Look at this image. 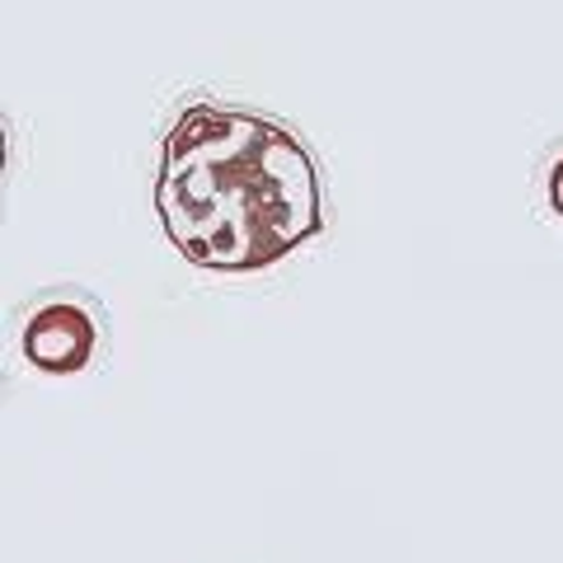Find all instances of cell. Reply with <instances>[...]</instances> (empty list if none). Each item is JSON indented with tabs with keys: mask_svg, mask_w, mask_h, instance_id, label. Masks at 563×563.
Listing matches in <instances>:
<instances>
[{
	"mask_svg": "<svg viewBox=\"0 0 563 563\" xmlns=\"http://www.w3.org/2000/svg\"><path fill=\"white\" fill-rule=\"evenodd\" d=\"M550 202H554V211L563 217V155L550 165Z\"/></svg>",
	"mask_w": 563,
	"mask_h": 563,
	"instance_id": "3957f363",
	"label": "cell"
},
{
	"mask_svg": "<svg viewBox=\"0 0 563 563\" xmlns=\"http://www.w3.org/2000/svg\"><path fill=\"white\" fill-rule=\"evenodd\" d=\"M155 207L169 244L198 268L254 273L324 231L320 165L282 122L188 109L161 151Z\"/></svg>",
	"mask_w": 563,
	"mask_h": 563,
	"instance_id": "6da1fadb",
	"label": "cell"
},
{
	"mask_svg": "<svg viewBox=\"0 0 563 563\" xmlns=\"http://www.w3.org/2000/svg\"><path fill=\"white\" fill-rule=\"evenodd\" d=\"M24 357L38 366L47 376H70V372H85L95 362V347H99V320L85 301H43L29 310L24 320Z\"/></svg>",
	"mask_w": 563,
	"mask_h": 563,
	"instance_id": "7a4b0ae2",
	"label": "cell"
}]
</instances>
